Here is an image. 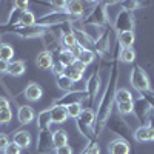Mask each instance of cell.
Returning a JSON list of instances; mask_svg holds the SVG:
<instances>
[{
	"label": "cell",
	"instance_id": "obj_41",
	"mask_svg": "<svg viewBox=\"0 0 154 154\" xmlns=\"http://www.w3.org/2000/svg\"><path fill=\"white\" fill-rule=\"evenodd\" d=\"M12 6H14L16 9H19L20 12H25V11H28L29 2L28 0H16V2H12Z\"/></svg>",
	"mask_w": 154,
	"mask_h": 154
},
{
	"label": "cell",
	"instance_id": "obj_20",
	"mask_svg": "<svg viewBox=\"0 0 154 154\" xmlns=\"http://www.w3.org/2000/svg\"><path fill=\"white\" fill-rule=\"evenodd\" d=\"M17 117H19V122L22 125H28V123H31L35 119V111L29 105H20L19 112H17Z\"/></svg>",
	"mask_w": 154,
	"mask_h": 154
},
{
	"label": "cell",
	"instance_id": "obj_19",
	"mask_svg": "<svg viewBox=\"0 0 154 154\" xmlns=\"http://www.w3.org/2000/svg\"><path fill=\"white\" fill-rule=\"evenodd\" d=\"M42 96H43V88L35 82H29L28 86L25 88V97H26L28 100H31V102L40 100Z\"/></svg>",
	"mask_w": 154,
	"mask_h": 154
},
{
	"label": "cell",
	"instance_id": "obj_30",
	"mask_svg": "<svg viewBox=\"0 0 154 154\" xmlns=\"http://www.w3.org/2000/svg\"><path fill=\"white\" fill-rule=\"evenodd\" d=\"M56 83H57V86L62 89V91H66V93L72 91V86H74V82L69 79V77H66L65 74L57 75L56 77Z\"/></svg>",
	"mask_w": 154,
	"mask_h": 154
},
{
	"label": "cell",
	"instance_id": "obj_14",
	"mask_svg": "<svg viewBox=\"0 0 154 154\" xmlns=\"http://www.w3.org/2000/svg\"><path fill=\"white\" fill-rule=\"evenodd\" d=\"M65 12L69 14L74 20H83V16H85V3L83 2H68L66 3V8H65Z\"/></svg>",
	"mask_w": 154,
	"mask_h": 154
},
{
	"label": "cell",
	"instance_id": "obj_51",
	"mask_svg": "<svg viewBox=\"0 0 154 154\" xmlns=\"http://www.w3.org/2000/svg\"><path fill=\"white\" fill-rule=\"evenodd\" d=\"M148 126H149V128H152V130H154V112H152V111H151L149 117H148Z\"/></svg>",
	"mask_w": 154,
	"mask_h": 154
},
{
	"label": "cell",
	"instance_id": "obj_9",
	"mask_svg": "<svg viewBox=\"0 0 154 154\" xmlns=\"http://www.w3.org/2000/svg\"><path fill=\"white\" fill-rule=\"evenodd\" d=\"M134 26H136V17L133 12L130 11H125L122 9L117 17L114 20V31L116 32H125V31H134Z\"/></svg>",
	"mask_w": 154,
	"mask_h": 154
},
{
	"label": "cell",
	"instance_id": "obj_48",
	"mask_svg": "<svg viewBox=\"0 0 154 154\" xmlns=\"http://www.w3.org/2000/svg\"><path fill=\"white\" fill-rule=\"evenodd\" d=\"M72 66H74L77 71H80L82 74L86 71V65H85V63H82V62H79V60H75V62L72 63Z\"/></svg>",
	"mask_w": 154,
	"mask_h": 154
},
{
	"label": "cell",
	"instance_id": "obj_34",
	"mask_svg": "<svg viewBox=\"0 0 154 154\" xmlns=\"http://www.w3.org/2000/svg\"><path fill=\"white\" fill-rule=\"evenodd\" d=\"M19 25H23V26H31V25H35V16L31 11H25L20 16V22Z\"/></svg>",
	"mask_w": 154,
	"mask_h": 154
},
{
	"label": "cell",
	"instance_id": "obj_2",
	"mask_svg": "<svg viewBox=\"0 0 154 154\" xmlns=\"http://www.w3.org/2000/svg\"><path fill=\"white\" fill-rule=\"evenodd\" d=\"M94 123H96V111L91 108H83L80 116L75 119V126L79 133L88 140H94Z\"/></svg>",
	"mask_w": 154,
	"mask_h": 154
},
{
	"label": "cell",
	"instance_id": "obj_11",
	"mask_svg": "<svg viewBox=\"0 0 154 154\" xmlns=\"http://www.w3.org/2000/svg\"><path fill=\"white\" fill-rule=\"evenodd\" d=\"M86 100V91H69L66 93L65 96H62L60 99H57L54 102V105H60V106H69V105H75V103H83V102Z\"/></svg>",
	"mask_w": 154,
	"mask_h": 154
},
{
	"label": "cell",
	"instance_id": "obj_3",
	"mask_svg": "<svg viewBox=\"0 0 154 154\" xmlns=\"http://www.w3.org/2000/svg\"><path fill=\"white\" fill-rule=\"evenodd\" d=\"M51 28L46 26H40V25H31V26H23V25H16V26H0V32L3 31H9V32H16L19 37L22 38H37V37H45L49 32Z\"/></svg>",
	"mask_w": 154,
	"mask_h": 154
},
{
	"label": "cell",
	"instance_id": "obj_8",
	"mask_svg": "<svg viewBox=\"0 0 154 154\" xmlns=\"http://www.w3.org/2000/svg\"><path fill=\"white\" fill-rule=\"evenodd\" d=\"M100 65H97L93 71V74L89 75V79L86 80V105L88 108H93L94 106V102L97 99V94L100 91Z\"/></svg>",
	"mask_w": 154,
	"mask_h": 154
},
{
	"label": "cell",
	"instance_id": "obj_26",
	"mask_svg": "<svg viewBox=\"0 0 154 154\" xmlns=\"http://www.w3.org/2000/svg\"><path fill=\"white\" fill-rule=\"evenodd\" d=\"M63 145H68V133L65 130H57L53 133V146L54 149L56 148H60Z\"/></svg>",
	"mask_w": 154,
	"mask_h": 154
},
{
	"label": "cell",
	"instance_id": "obj_16",
	"mask_svg": "<svg viewBox=\"0 0 154 154\" xmlns=\"http://www.w3.org/2000/svg\"><path fill=\"white\" fill-rule=\"evenodd\" d=\"M53 63H54V56L49 49H45L42 53L37 54V59H35V65L37 68L40 69H51L53 68Z\"/></svg>",
	"mask_w": 154,
	"mask_h": 154
},
{
	"label": "cell",
	"instance_id": "obj_45",
	"mask_svg": "<svg viewBox=\"0 0 154 154\" xmlns=\"http://www.w3.org/2000/svg\"><path fill=\"white\" fill-rule=\"evenodd\" d=\"M8 145H9V137L6 134H3V133H0V149L3 151Z\"/></svg>",
	"mask_w": 154,
	"mask_h": 154
},
{
	"label": "cell",
	"instance_id": "obj_28",
	"mask_svg": "<svg viewBox=\"0 0 154 154\" xmlns=\"http://www.w3.org/2000/svg\"><path fill=\"white\" fill-rule=\"evenodd\" d=\"M12 57H14V48H12L9 43H0V60L2 62H12Z\"/></svg>",
	"mask_w": 154,
	"mask_h": 154
},
{
	"label": "cell",
	"instance_id": "obj_44",
	"mask_svg": "<svg viewBox=\"0 0 154 154\" xmlns=\"http://www.w3.org/2000/svg\"><path fill=\"white\" fill-rule=\"evenodd\" d=\"M54 151H56V154H72V146L63 145V146H60V148H56Z\"/></svg>",
	"mask_w": 154,
	"mask_h": 154
},
{
	"label": "cell",
	"instance_id": "obj_23",
	"mask_svg": "<svg viewBox=\"0 0 154 154\" xmlns=\"http://www.w3.org/2000/svg\"><path fill=\"white\" fill-rule=\"evenodd\" d=\"M26 71V63L23 60H12L8 63V74L12 77H20Z\"/></svg>",
	"mask_w": 154,
	"mask_h": 154
},
{
	"label": "cell",
	"instance_id": "obj_52",
	"mask_svg": "<svg viewBox=\"0 0 154 154\" xmlns=\"http://www.w3.org/2000/svg\"><path fill=\"white\" fill-rule=\"evenodd\" d=\"M0 43H2V32H0Z\"/></svg>",
	"mask_w": 154,
	"mask_h": 154
},
{
	"label": "cell",
	"instance_id": "obj_29",
	"mask_svg": "<svg viewBox=\"0 0 154 154\" xmlns=\"http://www.w3.org/2000/svg\"><path fill=\"white\" fill-rule=\"evenodd\" d=\"M119 60L123 63H136V51L133 48H120Z\"/></svg>",
	"mask_w": 154,
	"mask_h": 154
},
{
	"label": "cell",
	"instance_id": "obj_12",
	"mask_svg": "<svg viewBox=\"0 0 154 154\" xmlns=\"http://www.w3.org/2000/svg\"><path fill=\"white\" fill-rule=\"evenodd\" d=\"M53 151H54V146H53V131H51V130L38 131L37 152L38 154H51Z\"/></svg>",
	"mask_w": 154,
	"mask_h": 154
},
{
	"label": "cell",
	"instance_id": "obj_4",
	"mask_svg": "<svg viewBox=\"0 0 154 154\" xmlns=\"http://www.w3.org/2000/svg\"><path fill=\"white\" fill-rule=\"evenodd\" d=\"M83 25H99L102 28L109 26V19L106 12V2H97L91 12L82 20Z\"/></svg>",
	"mask_w": 154,
	"mask_h": 154
},
{
	"label": "cell",
	"instance_id": "obj_5",
	"mask_svg": "<svg viewBox=\"0 0 154 154\" xmlns=\"http://www.w3.org/2000/svg\"><path fill=\"white\" fill-rule=\"evenodd\" d=\"M75 22L69 14H66L65 11H51L48 14H43L42 17L35 19V25L40 26H46V28H54L59 25H65V23H72Z\"/></svg>",
	"mask_w": 154,
	"mask_h": 154
},
{
	"label": "cell",
	"instance_id": "obj_43",
	"mask_svg": "<svg viewBox=\"0 0 154 154\" xmlns=\"http://www.w3.org/2000/svg\"><path fill=\"white\" fill-rule=\"evenodd\" d=\"M51 71H53V74L57 77V75H62L63 74V71H65V66L62 65V63L59 62V60H54V63H53V68H51Z\"/></svg>",
	"mask_w": 154,
	"mask_h": 154
},
{
	"label": "cell",
	"instance_id": "obj_36",
	"mask_svg": "<svg viewBox=\"0 0 154 154\" xmlns=\"http://www.w3.org/2000/svg\"><path fill=\"white\" fill-rule=\"evenodd\" d=\"M94 59H96V53L94 51H91V49H83L82 51V54L79 56V62H82V63H85V65L88 66L89 63H93L94 62Z\"/></svg>",
	"mask_w": 154,
	"mask_h": 154
},
{
	"label": "cell",
	"instance_id": "obj_31",
	"mask_svg": "<svg viewBox=\"0 0 154 154\" xmlns=\"http://www.w3.org/2000/svg\"><path fill=\"white\" fill-rule=\"evenodd\" d=\"M114 100H116V103H123V102H133L134 97H133V94L128 91V89H125V88H117V89H116Z\"/></svg>",
	"mask_w": 154,
	"mask_h": 154
},
{
	"label": "cell",
	"instance_id": "obj_1",
	"mask_svg": "<svg viewBox=\"0 0 154 154\" xmlns=\"http://www.w3.org/2000/svg\"><path fill=\"white\" fill-rule=\"evenodd\" d=\"M119 51L120 45L116 42L114 46V56L111 60V71L108 77V85L103 91V96L100 99V103L96 109V123H94V140L100 136V133L106 128V122L109 119V116L112 114L114 108V96H116V89H117V79H119Z\"/></svg>",
	"mask_w": 154,
	"mask_h": 154
},
{
	"label": "cell",
	"instance_id": "obj_7",
	"mask_svg": "<svg viewBox=\"0 0 154 154\" xmlns=\"http://www.w3.org/2000/svg\"><path fill=\"white\" fill-rule=\"evenodd\" d=\"M130 82H131V86L140 94L143 93H148L151 91V83H149V77L148 74L145 72V69L137 65V63H133V69H131V75H130Z\"/></svg>",
	"mask_w": 154,
	"mask_h": 154
},
{
	"label": "cell",
	"instance_id": "obj_15",
	"mask_svg": "<svg viewBox=\"0 0 154 154\" xmlns=\"http://www.w3.org/2000/svg\"><path fill=\"white\" fill-rule=\"evenodd\" d=\"M71 31H72V34H74V37H75L77 45H80L83 49H91V51H94V43L89 40V37H88L80 28H77V26H74V25H71Z\"/></svg>",
	"mask_w": 154,
	"mask_h": 154
},
{
	"label": "cell",
	"instance_id": "obj_13",
	"mask_svg": "<svg viewBox=\"0 0 154 154\" xmlns=\"http://www.w3.org/2000/svg\"><path fill=\"white\" fill-rule=\"evenodd\" d=\"M108 152L109 154H130L131 152V146H130V142L117 137L111 140L108 143Z\"/></svg>",
	"mask_w": 154,
	"mask_h": 154
},
{
	"label": "cell",
	"instance_id": "obj_46",
	"mask_svg": "<svg viewBox=\"0 0 154 154\" xmlns=\"http://www.w3.org/2000/svg\"><path fill=\"white\" fill-rule=\"evenodd\" d=\"M145 99H146V102L149 103V106L154 109V91H148V93H143L142 94Z\"/></svg>",
	"mask_w": 154,
	"mask_h": 154
},
{
	"label": "cell",
	"instance_id": "obj_50",
	"mask_svg": "<svg viewBox=\"0 0 154 154\" xmlns=\"http://www.w3.org/2000/svg\"><path fill=\"white\" fill-rule=\"evenodd\" d=\"M2 74H8V63L0 60V75Z\"/></svg>",
	"mask_w": 154,
	"mask_h": 154
},
{
	"label": "cell",
	"instance_id": "obj_47",
	"mask_svg": "<svg viewBox=\"0 0 154 154\" xmlns=\"http://www.w3.org/2000/svg\"><path fill=\"white\" fill-rule=\"evenodd\" d=\"M69 51H71V53H72V56H74L75 59H79V56L82 54V51H83V48H82L80 45H74V46H72V48H71Z\"/></svg>",
	"mask_w": 154,
	"mask_h": 154
},
{
	"label": "cell",
	"instance_id": "obj_32",
	"mask_svg": "<svg viewBox=\"0 0 154 154\" xmlns=\"http://www.w3.org/2000/svg\"><path fill=\"white\" fill-rule=\"evenodd\" d=\"M63 74H65L66 77H69V79H71L74 83L80 82V80H82V77H83V74H82L80 71H77L72 65H71V66H66L65 71H63Z\"/></svg>",
	"mask_w": 154,
	"mask_h": 154
},
{
	"label": "cell",
	"instance_id": "obj_6",
	"mask_svg": "<svg viewBox=\"0 0 154 154\" xmlns=\"http://www.w3.org/2000/svg\"><path fill=\"white\" fill-rule=\"evenodd\" d=\"M106 126L114 134H117V137L126 140V142H130L131 139H134V133L131 131L130 125L122 119L120 114H111L108 122H106Z\"/></svg>",
	"mask_w": 154,
	"mask_h": 154
},
{
	"label": "cell",
	"instance_id": "obj_37",
	"mask_svg": "<svg viewBox=\"0 0 154 154\" xmlns=\"http://www.w3.org/2000/svg\"><path fill=\"white\" fill-rule=\"evenodd\" d=\"M38 3H43V5L54 8V11H65L68 2H65V0H49V2H38Z\"/></svg>",
	"mask_w": 154,
	"mask_h": 154
},
{
	"label": "cell",
	"instance_id": "obj_39",
	"mask_svg": "<svg viewBox=\"0 0 154 154\" xmlns=\"http://www.w3.org/2000/svg\"><path fill=\"white\" fill-rule=\"evenodd\" d=\"M82 111H83V108H82L80 103H75V105H69V106H66L68 117H72V119H77V117H79Z\"/></svg>",
	"mask_w": 154,
	"mask_h": 154
},
{
	"label": "cell",
	"instance_id": "obj_10",
	"mask_svg": "<svg viewBox=\"0 0 154 154\" xmlns=\"http://www.w3.org/2000/svg\"><path fill=\"white\" fill-rule=\"evenodd\" d=\"M134 102V111L133 114H136V117L139 119V122L142 123V125H148V117H149V114L152 111V108L149 106V103L146 102V99L140 94Z\"/></svg>",
	"mask_w": 154,
	"mask_h": 154
},
{
	"label": "cell",
	"instance_id": "obj_18",
	"mask_svg": "<svg viewBox=\"0 0 154 154\" xmlns=\"http://www.w3.org/2000/svg\"><path fill=\"white\" fill-rule=\"evenodd\" d=\"M134 139L140 143H145V142H154V130L149 128L148 125H142L139 126L136 133H134Z\"/></svg>",
	"mask_w": 154,
	"mask_h": 154
},
{
	"label": "cell",
	"instance_id": "obj_40",
	"mask_svg": "<svg viewBox=\"0 0 154 154\" xmlns=\"http://www.w3.org/2000/svg\"><path fill=\"white\" fill-rule=\"evenodd\" d=\"M11 120H12V111H11V108H6V109L0 111V123H2V125H8Z\"/></svg>",
	"mask_w": 154,
	"mask_h": 154
},
{
	"label": "cell",
	"instance_id": "obj_42",
	"mask_svg": "<svg viewBox=\"0 0 154 154\" xmlns=\"http://www.w3.org/2000/svg\"><path fill=\"white\" fill-rule=\"evenodd\" d=\"M22 152V148L17 146L14 142H9V145L3 149V154H20Z\"/></svg>",
	"mask_w": 154,
	"mask_h": 154
},
{
	"label": "cell",
	"instance_id": "obj_38",
	"mask_svg": "<svg viewBox=\"0 0 154 154\" xmlns=\"http://www.w3.org/2000/svg\"><path fill=\"white\" fill-rule=\"evenodd\" d=\"M80 154H100V146L97 140H89V143L85 146V149Z\"/></svg>",
	"mask_w": 154,
	"mask_h": 154
},
{
	"label": "cell",
	"instance_id": "obj_33",
	"mask_svg": "<svg viewBox=\"0 0 154 154\" xmlns=\"http://www.w3.org/2000/svg\"><path fill=\"white\" fill-rule=\"evenodd\" d=\"M122 5V8L125 11H130V12H134L136 9H139L140 6L143 5H148V3H142V2H137V0H125V2H119Z\"/></svg>",
	"mask_w": 154,
	"mask_h": 154
},
{
	"label": "cell",
	"instance_id": "obj_24",
	"mask_svg": "<svg viewBox=\"0 0 154 154\" xmlns=\"http://www.w3.org/2000/svg\"><path fill=\"white\" fill-rule=\"evenodd\" d=\"M134 42H136L134 31H125L117 34V43L120 45V48H133Z\"/></svg>",
	"mask_w": 154,
	"mask_h": 154
},
{
	"label": "cell",
	"instance_id": "obj_17",
	"mask_svg": "<svg viewBox=\"0 0 154 154\" xmlns=\"http://www.w3.org/2000/svg\"><path fill=\"white\" fill-rule=\"evenodd\" d=\"M77 28H80V29L89 37V40H91L93 43H96L99 38L103 35V32H105V29H106V28L99 26V25H82V26H77Z\"/></svg>",
	"mask_w": 154,
	"mask_h": 154
},
{
	"label": "cell",
	"instance_id": "obj_35",
	"mask_svg": "<svg viewBox=\"0 0 154 154\" xmlns=\"http://www.w3.org/2000/svg\"><path fill=\"white\" fill-rule=\"evenodd\" d=\"M117 106V111L120 116H128V114H133L134 111V102H123V103H116Z\"/></svg>",
	"mask_w": 154,
	"mask_h": 154
},
{
	"label": "cell",
	"instance_id": "obj_22",
	"mask_svg": "<svg viewBox=\"0 0 154 154\" xmlns=\"http://www.w3.org/2000/svg\"><path fill=\"white\" fill-rule=\"evenodd\" d=\"M12 142H14L17 146H20L22 149H28L31 145V134L28 131H17L14 136H12Z\"/></svg>",
	"mask_w": 154,
	"mask_h": 154
},
{
	"label": "cell",
	"instance_id": "obj_53",
	"mask_svg": "<svg viewBox=\"0 0 154 154\" xmlns=\"http://www.w3.org/2000/svg\"><path fill=\"white\" fill-rule=\"evenodd\" d=\"M25 154H31V152H28V151H26V152H25Z\"/></svg>",
	"mask_w": 154,
	"mask_h": 154
},
{
	"label": "cell",
	"instance_id": "obj_21",
	"mask_svg": "<svg viewBox=\"0 0 154 154\" xmlns=\"http://www.w3.org/2000/svg\"><path fill=\"white\" fill-rule=\"evenodd\" d=\"M51 111V120L53 123H65L68 120V112L65 106H60V105H53L49 108Z\"/></svg>",
	"mask_w": 154,
	"mask_h": 154
},
{
	"label": "cell",
	"instance_id": "obj_25",
	"mask_svg": "<svg viewBox=\"0 0 154 154\" xmlns=\"http://www.w3.org/2000/svg\"><path fill=\"white\" fill-rule=\"evenodd\" d=\"M51 123H53V120H51V111L49 109H43V111L38 112V116H37V128H38V131L49 130Z\"/></svg>",
	"mask_w": 154,
	"mask_h": 154
},
{
	"label": "cell",
	"instance_id": "obj_27",
	"mask_svg": "<svg viewBox=\"0 0 154 154\" xmlns=\"http://www.w3.org/2000/svg\"><path fill=\"white\" fill-rule=\"evenodd\" d=\"M57 60L62 63V65L63 66H71L72 65V63L77 60L74 56H72V53H71V51L69 49H65V48H63V49H60L59 51V56H57Z\"/></svg>",
	"mask_w": 154,
	"mask_h": 154
},
{
	"label": "cell",
	"instance_id": "obj_49",
	"mask_svg": "<svg viewBox=\"0 0 154 154\" xmlns=\"http://www.w3.org/2000/svg\"><path fill=\"white\" fill-rule=\"evenodd\" d=\"M9 108V100L6 97H0V111Z\"/></svg>",
	"mask_w": 154,
	"mask_h": 154
}]
</instances>
